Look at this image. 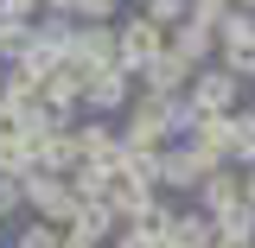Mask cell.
Returning a JSON list of instances; mask_svg holds the SVG:
<instances>
[{
	"instance_id": "obj_1",
	"label": "cell",
	"mask_w": 255,
	"mask_h": 248,
	"mask_svg": "<svg viewBox=\"0 0 255 248\" xmlns=\"http://www.w3.org/2000/svg\"><path fill=\"white\" fill-rule=\"evenodd\" d=\"M179 102H166V95H134L128 102V121H122V147H172V134H179Z\"/></svg>"
},
{
	"instance_id": "obj_2",
	"label": "cell",
	"mask_w": 255,
	"mask_h": 248,
	"mask_svg": "<svg viewBox=\"0 0 255 248\" xmlns=\"http://www.w3.org/2000/svg\"><path fill=\"white\" fill-rule=\"evenodd\" d=\"M26 210L38 223H58V229H70L77 223V210H83V197L70 191V178H58V172H32L26 178Z\"/></svg>"
},
{
	"instance_id": "obj_3",
	"label": "cell",
	"mask_w": 255,
	"mask_h": 248,
	"mask_svg": "<svg viewBox=\"0 0 255 248\" xmlns=\"http://www.w3.org/2000/svg\"><path fill=\"white\" fill-rule=\"evenodd\" d=\"M115 32H122V70L134 77V83H140V77H147V64H153V58H166V45H172V32H166V26H153L147 13L122 19Z\"/></svg>"
},
{
	"instance_id": "obj_4",
	"label": "cell",
	"mask_w": 255,
	"mask_h": 248,
	"mask_svg": "<svg viewBox=\"0 0 255 248\" xmlns=\"http://www.w3.org/2000/svg\"><path fill=\"white\" fill-rule=\"evenodd\" d=\"M217 70H230L236 83H255V13H230V26L217 32Z\"/></svg>"
},
{
	"instance_id": "obj_5",
	"label": "cell",
	"mask_w": 255,
	"mask_h": 248,
	"mask_svg": "<svg viewBox=\"0 0 255 248\" xmlns=\"http://www.w3.org/2000/svg\"><path fill=\"white\" fill-rule=\"evenodd\" d=\"M211 172H223V159L198 153V147H185V140H172L166 159H159V185L166 191H191V197H198V185H204Z\"/></svg>"
},
{
	"instance_id": "obj_6",
	"label": "cell",
	"mask_w": 255,
	"mask_h": 248,
	"mask_svg": "<svg viewBox=\"0 0 255 248\" xmlns=\"http://www.w3.org/2000/svg\"><path fill=\"white\" fill-rule=\"evenodd\" d=\"M185 102L198 108V115H236V108H243V83H236L230 70L211 64V70L191 77V95H185Z\"/></svg>"
},
{
	"instance_id": "obj_7",
	"label": "cell",
	"mask_w": 255,
	"mask_h": 248,
	"mask_svg": "<svg viewBox=\"0 0 255 248\" xmlns=\"http://www.w3.org/2000/svg\"><path fill=\"white\" fill-rule=\"evenodd\" d=\"M249 204V185H243V172L236 165H223V172H211L204 185H198V210L217 223V217H230V210H243Z\"/></svg>"
},
{
	"instance_id": "obj_8",
	"label": "cell",
	"mask_w": 255,
	"mask_h": 248,
	"mask_svg": "<svg viewBox=\"0 0 255 248\" xmlns=\"http://www.w3.org/2000/svg\"><path fill=\"white\" fill-rule=\"evenodd\" d=\"M134 95H140V83H134L128 70H102V77H90V95H83V108L102 121V115H128V102H134Z\"/></svg>"
},
{
	"instance_id": "obj_9",
	"label": "cell",
	"mask_w": 255,
	"mask_h": 248,
	"mask_svg": "<svg viewBox=\"0 0 255 248\" xmlns=\"http://www.w3.org/2000/svg\"><path fill=\"white\" fill-rule=\"evenodd\" d=\"M191 77H198V70H191V64L179 58L172 45H166V58H153V64H147L140 89H147V95H166V102H185V95H191Z\"/></svg>"
},
{
	"instance_id": "obj_10",
	"label": "cell",
	"mask_w": 255,
	"mask_h": 248,
	"mask_svg": "<svg viewBox=\"0 0 255 248\" xmlns=\"http://www.w3.org/2000/svg\"><path fill=\"white\" fill-rule=\"evenodd\" d=\"M211 242H217V223L198 204L191 210H166V248H211Z\"/></svg>"
},
{
	"instance_id": "obj_11",
	"label": "cell",
	"mask_w": 255,
	"mask_h": 248,
	"mask_svg": "<svg viewBox=\"0 0 255 248\" xmlns=\"http://www.w3.org/2000/svg\"><path fill=\"white\" fill-rule=\"evenodd\" d=\"M32 165H38V172H58V178H77V165H83V153H77V134H51V140L32 153Z\"/></svg>"
},
{
	"instance_id": "obj_12",
	"label": "cell",
	"mask_w": 255,
	"mask_h": 248,
	"mask_svg": "<svg viewBox=\"0 0 255 248\" xmlns=\"http://www.w3.org/2000/svg\"><path fill=\"white\" fill-rule=\"evenodd\" d=\"M172 51H179V58L191 64V70H211V64H217V32H204V26H179L172 32Z\"/></svg>"
},
{
	"instance_id": "obj_13",
	"label": "cell",
	"mask_w": 255,
	"mask_h": 248,
	"mask_svg": "<svg viewBox=\"0 0 255 248\" xmlns=\"http://www.w3.org/2000/svg\"><path fill=\"white\" fill-rule=\"evenodd\" d=\"M185 147H198V153H211V159L230 165V115H198L191 134H185Z\"/></svg>"
},
{
	"instance_id": "obj_14",
	"label": "cell",
	"mask_w": 255,
	"mask_h": 248,
	"mask_svg": "<svg viewBox=\"0 0 255 248\" xmlns=\"http://www.w3.org/2000/svg\"><path fill=\"white\" fill-rule=\"evenodd\" d=\"M230 165H236V172L255 165V108H236V115H230Z\"/></svg>"
},
{
	"instance_id": "obj_15",
	"label": "cell",
	"mask_w": 255,
	"mask_h": 248,
	"mask_svg": "<svg viewBox=\"0 0 255 248\" xmlns=\"http://www.w3.org/2000/svg\"><path fill=\"white\" fill-rule=\"evenodd\" d=\"M38 165H32V147L19 140V134H6L0 140V178H32Z\"/></svg>"
},
{
	"instance_id": "obj_16",
	"label": "cell",
	"mask_w": 255,
	"mask_h": 248,
	"mask_svg": "<svg viewBox=\"0 0 255 248\" xmlns=\"http://www.w3.org/2000/svg\"><path fill=\"white\" fill-rule=\"evenodd\" d=\"M115 6L122 0H64L58 13H70L77 26H115Z\"/></svg>"
},
{
	"instance_id": "obj_17",
	"label": "cell",
	"mask_w": 255,
	"mask_h": 248,
	"mask_svg": "<svg viewBox=\"0 0 255 248\" xmlns=\"http://www.w3.org/2000/svg\"><path fill=\"white\" fill-rule=\"evenodd\" d=\"M230 13H236V0H191V26H204V32H223Z\"/></svg>"
},
{
	"instance_id": "obj_18",
	"label": "cell",
	"mask_w": 255,
	"mask_h": 248,
	"mask_svg": "<svg viewBox=\"0 0 255 248\" xmlns=\"http://www.w3.org/2000/svg\"><path fill=\"white\" fill-rule=\"evenodd\" d=\"M140 13H147L153 26H166V32H179V26H185V19H191V0H147Z\"/></svg>"
},
{
	"instance_id": "obj_19",
	"label": "cell",
	"mask_w": 255,
	"mask_h": 248,
	"mask_svg": "<svg viewBox=\"0 0 255 248\" xmlns=\"http://www.w3.org/2000/svg\"><path fill=\"white\" fill-rule=\"evenodd\" d=\"M13 248H64V229H58V223H38V217H32L26 229H19V242H13Z\"/></svg>"
},
{
	"instance_id": "obj_20",
	"label": "cell",
	"mask_w": 255,
	"mask_h": 248,
	"mask_svg": "<svg viewBox=\"0 0 255 248\" xmlns=\"http://www.w3.org/2000/svg\"><path fill=\"white\" fill-rule=\"evenodd\" d=\"M115 248H166V229H153V223H128L122 236H115Z\"/></svg>"
},
{
	"instance_id": "obj_21",
	"label": "cell",
	"mask_w": 255,
	"mask_h": 248,
	"mask_svg": "<svg viewBox=\"0 0 255 248\" xmlns=\"http://www.w3.org/2000/svg\"><path fill=\"white\" fill-rule=\"evenodd\" d=\"M217 236H243V242H255V204H243V210L217 217Z\"/></svg>"
},
{
	"instance_id": "obj_22",
	"label": "cell",
	"mask_w": 255,
	"mask_h": 248,
	"mask_svg": "<svg viewBox=\"0 0 255 248\" xmlns=\"http://www.w3.org/2000/svg\"><path fill=\"white\" fill-rule=\"evenodd\" d=\"M26 210V178H0V223Z\"/></svg>"
},
{
	"instance_id": "obj_23",
	"label": "cell",
	"mask_w": 255,
	"mask_h": 248,
	"mask_svg": "<svg viewBox=\"0 0 255 248\" xmlns=\"http://www.w3.org/2000/svg\"><path fill=\"white\" fill-rule=\"evenodd\" d=\"M64 248H102V242H90V236H77V229H64Z\"/></svg>"
},
{
	"instance_id": "obj_24",
	"label": "cell",
	"mask_w": 255,
	"mask_h": 248,
	"mask_svg": "<svg viewBox=\"0 0 255 248\" xmlns=\"http://www.w3.org/2000/svg\"><path fill=\"white\" fill-rule=\"evenodd\" d=\"M32 6H38V13H58V6H64V0H32Z\"/></svg>"
},
{
	"instance_id": "obj_25",
	"label": "cell",
	"mask_w": 255,
	"mask_h": 248,
	"mask_svg": "<svg viewBox=\"0 0 255 248\" xmlns=\"http://www.w3.org/2000/svg\"><path fill=\"white\" fill-rule=\"evenodd\" d=\"M243 185H249V204H255V165H249V172H243Z\"/></svg>"
},
{
	"instance_id": "obj_26",
	"label": "cell",
	"mask_w": 255,
	"mask_h": 248,
	"mask_svg": "<svg viewBox=\"0 0 255 248\" xmlns=\"http://www.w3.org/2000/svg\"><path fill=\"white\" fill-rule=\"evenodd\" d=\"M0 95H6V64H0Z\"/></svg>"
}]
</instances>
